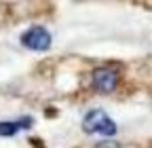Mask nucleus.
Here are the masks:
<instances>
[{"label":"nucleus","instance_id":"nucleus-2","mask_svg":"<svg viewBox=\"0 0 152 148\" xmlns=\"http://www.w3.org/2000/svg\"><path fill=\"white\" fill-rule=\"evenodd\" d=\"M19 40H21V45H23L26 49L36 51V53L49 51V49H51V42H53L49 30L42 28V26H32L30 30H26V32L21 34V38H19Z\"/></svg>","mask_w":152,"mask_h":148},{"label":"nucleus","instance_id":"nucleus-5","mask_svg":"<svg viewBox=\"0 0 152 148\" xmlns=\"http://www.w3.org/2000/svg\"><path fill=\"white\" fill-rule=\"evenodd\" d=\"M93 148H121V144L114 140H104V142H97Z\"/></svg>","mask_w":152,"mask_h":148},{"label":"nucleus","instance_id":"nucleus-3","mask_svg":"<svg viewBox=\"0 0 152 148\" xmlns=\"http://www.w3.org/2000/svg\"><path fill=\"white\" fill-rule=\"evenodd\" d=\"M91 87L97 93H112L118 87V72L114 68H108V66L95 68L91 72Z\"/></svg>","mask_w":152,"mask_h":148},{"label":"nucleus","instance_id":"nucleus-4","mask_svg":"<svg viewBox=\"0 0 152 148\" xmlns=\"http://www.w3.org/2000/svg\"><path fill=\"white\" fill-rule=\"evenodd\" d=\"M28 127H32V119L30 116H26L21 121H2L0 123V136L11 138V136H15L19 131V129H28Z\"/></svg>","mask_w":152,"mask_h":148},{"label":"nucleus","instance_id":"nucleus-1","mask_svg":"<svg viewBox=\"0 0 152 148\" xmlns=\"http://www.w3.org/2000/svg\"><path fill=\"white\" fill-rule=\"evenodd\" d=\"M83 129H85V133H97V136H104V138H112L118 127L104 110L95 108L91 112H87V116L83 119Z\"/></svg>","mask_w":152,"mask_h":148}]
</instances>
